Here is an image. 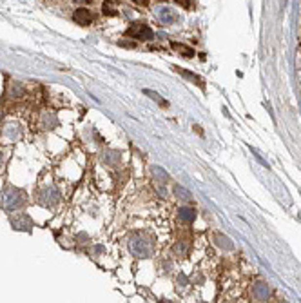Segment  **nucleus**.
I'll use <instances>...</instances> for the list:
<instances>
[{"label":"nucleus","instance_id":"1","mask_svg":"<svg viewBox=\"0 0 301 303\" xmlns=\"http://www.w3.org/2000/svg\"><path fill=\"white\" fill-rule=\"evenodd\" d=\"M129 251L133 256L136 258H151V254H153V242L149 238L147 234H143V232H138V234H133L131 238H129Z\"/></svg>","mask_w":301,"mask_h":303},{"label":"nucleus","instance_id":"2","mask_svg":"<svg viewBox=\"0 0 301 303\" xmlns=\"http://www.w3.org/2000/svg\"><path fill=\"white\" fill-rule=\"evenodd\" d=\"M26 203V194L17 187H7L0 193V205L6 211H19Z\"/></svg>","mask_w":301,"mask_h":303},{"label":"nucleus","instance_id":"3","mask_svg":"<svg viewBox=\"0 0 301 303\" xmlns=\"http://www.w3.org/2000/svg\"><path fill=\"white\" fill-rule=\"evenodd\" d=\"M125 35L127 37H131V39H138V40H153L154 37V33L153 29L149 26H145V24H141V22H135V24H131L129 26V29L125 31Z\"/></svg>","mask_w":301,"mask_h":303},{"label":"nucleus","instance_id":"4","mask_svg":"<svg viewBox=\"0 0 301 303\" xmlns=\"http://www.w3.org/2000/svg\"><path fill=\"white\" fill-rule=\"evenodd\" d=\"M37 198H39L40 205L53 207L55 203H58V200H60V193H58V189L55 187V185H47V187H44L40 191Z\"/></svg>","mask_w":301,"mask_h":303},{"label":"nucleus","instance_id":"5","mask_svg":"<svg viewBox=\"0 0 301 303\" xmlns=\"http://www.w3.org/2000/svg\"><path fill=\"white\" fill-rule=\"evenodd\" d=\"M154 15H156V19L160 20L161 24H174L176 20H178V15L174 13V9H171V7L167 6H161V7H156V11H154Z\"/></svg>","mask_w":301,"mask_h":303},{"label":"nucleus","instance_id":"6","mask_svg":"<svg viewBox=\"0 0 301 303\" xmlns=\"http://www.w3.org/2000/svg\"><path fill=\"white\" fill-rule=\"evenodd\" d=\"M73 20H75L77 24H80V26H91V24H93V20H95V17H93V13H91L89 9H85V7H78L77 11L73 13Z\"/></svg>","mask_w":301,"mask_h":303},{"label":"nucleus","instance_id":"7","mask_svg":"<svg viewBox=\"0 0 301 303\" xmlns=\"http://www.w3.org/2000/svg\"><path fill=\"white\" fill-rule=\"evenodd\" d=\"M252 296H254V300L256 302H267L270 296V289L267 283H263V282H260V283L254 285V289H252Z\"/></svg>","mask_w":301,"mask_h":303},{"label":"nucleus","instance_id":"8","mask_svg":"<svg viewBox=\"0 0 301 303\" xmlns=\"http://www.w3.org/2000/svg\"><path fill=\"white\" fill-rule=\"evenodd\" d=\"M11 223H13L15 229H22V231H29L33 227L31 220H29V216H26V214L13 216V218H11Z\"/></svg>","mask_w":301,"mask_h":303},{"label":"nucleus","instance_id":"9","mask_svg":"<svg viewBox=\"0 0 301 303\" xmlns=\"http://www.w3.org/2000/svg\"><path fill=\"white\" fill-rule=\"evenodd\" d=\"M178 218H180V222H183V223H192L194 218H196V211L191 209V207H181L178 211Z\"/></svg>","mask_w":301,"mask_h":303},{"label":"nucleus","instance_id":"10","mask_svg":"<svg viewBox=\"0 0 301 303\" xmlns=\"http://www.w3.org/2000/svg\"><path fill=\"white\" fill-rule=\"evenodd\" d=\"M4 135H6V138L9 142H17L20 136H22V131H20V127L17 123H9L6 127V131H4Z\"/></svg>","mask_w":301,"mask_h":303},{"label":"nucleus","instance_id":"11","mask_svg":"<svg viewBox=\"0 0 301 303\" xmlns=\"http://www.w3.org/2000/svg\"><path fill=\"white\" fill-rule=\"evenodd\" d=\"M173 49L176 53H180L181 57H185V58H192L194 57V49H191L189 45L185 44H178V42H173Z\"/></svg>","mask_w":301,"mask_h":303},{"label":"nucleus","instance_id":"12","mask_svg":"<svg viewBox=\"0 0 301 303\" xmlns=\"http://www.w3.org/2000/svg\"><path fill=\"white\" fill-rule=\"evenodd\" d=\"M102 11H103V15H107V17H115V15L118 13V7H116L115 0H105L102 6Z\"/></svg>","mask_w":301,"mask_h":303},{"label":"nucleus","instance_id":"13","mask_svg":"<svg viewBox=\"0 0 301 303\" xmlns=\"http://www.w3.org/2000/svg\"><path fill=\"white\" fill-rule=\"evenodd\" d=\"M214 240H216V245L218 247H221V249H225V251H231L232 247V242L229 238H227V236H223V234H216V236H214Z\"/></svg>","mask_w":301,"mask_h":303},{"label":"nucleus","instance_id":"14","mask_svg":"<svg viewBox=\"0 0 301 303\" xmlns=\"http://www.w3.org/2000/svg\"><path fill=\"white\" fill-rule=\"evenodd\" d=\"M153 174H154V176H156V178H158V180H160V182H163V183H165V182L169 180V174H167L161 167H158V165H154V167H153Z\"/></svg>","mask_w":301,"mask_h":303},{"label":"nucleus","instance_id":"15","mask_svg":"<svg viewBox=\"0 0 301 303\" xmlns=\"http://www.w3.org/2000/svg\"><path fill=\"white\" fill-rule=\"evenodd\" d=\"M174 193H176V196H178L180 200H183V202H189L192 198V194L183 187H176L174 189Z\"/></svg>","mask_w":301,"mask_h":303},{"label":"nucleus","instance_id":"16","mask_svg":"<svg viewBox=\"0 0 301 303\" xmlns=\"http://www.w3.org/2000/svg\"><path fill=\"white\" fill-rule=\"evenodd\" d=\"M176 71H178L180 75H183L185 78H189V80H192L194 84L201 85V80H200V77H196V75H192V73H189V71H183V69H180V67H176Z\"/></svg>","mask_w":301,"mask_h":303},{"label":"nucleus","instance_id":"17","mask_svg":"<svg viewBox=\"0 0 301 303\" xmlns=\"http://www.w3.org/2000/svg\"><path fill=\"white\" fill-rule=\"evenodd\" d=\"M178 6H181L183 9H187V11H191L192 7H194V0H174Z\"/></svg>","mask_w":301,"mask_h":303},{"label":"nucleus","instance_id":"18","mask_svg":"<svg viewBox=\"0 0 301 303\" xmlns=\"http://www.w3.org/2000/svg\"><path fill=\"white\" fill-rule=\"evenodd\" d=\"M145 93H147V95H149V97H151V98H154V100H156V102H160L161 105H167V103L163 102V100H160V97H158V95H156V93H153V91H145Z\"/></svg>","mask_w":301,"mask_h":303},{"label":"nucleus","instance_id":"19","mask_svg":"<svg viewBox=\"0 0 301 303\" xmlns=\"http://www.w3.org/2000/svg\"><path fill=\"white\" fill-rule=\"evenodd\" d=\"M75 4H78V6H85V4H91L93 0H73Z\"/></svg>","mask_w":301,"mask_h":303},{"label":"nucleus","instance_id":"20","mask_svg":"<svg viewBox=\"0 0 301 303\" xmlns=\"http://www.w3.org/2000/svg\"><path fill=\"white\" fill-rule=\"evenodd\" d=\"M131 2H135L136 6H147L149 0H131Z\"/></svg>","mask_w":301,"mask_h":303},{"label":"nucleus","instance_id":"21","mask_svg":"<svg viewBox=\"0 0 301 303\" xmlns=\"http://www.w3.org/2000/svg\"><path fill=\"white\" fill-rule=\"evenodd\" d=\"M4 162H6V158H4L2 151H0V171H2V167H4Z\"/></svg>","mask_w":301,"mask_h":303},{"label":"nucleus","instance_id":"22","mask_svg":"<svg viewBox=\"0 0 301 303\" xmlns=\"http://www.w3.org/2000/svg\"><path fill=\"white\" fill-rule=\"evenodd\" d=\"M156 2H165V0H156Z\"/></svg>","mask_w":301,"mask_h":303}]
</instances>
